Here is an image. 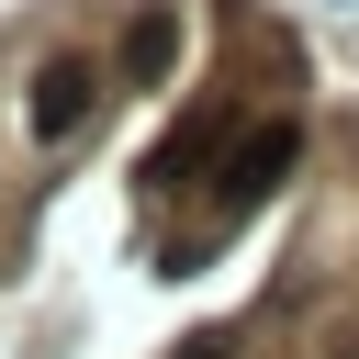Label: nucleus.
I'll return each mask as SVG.
<instances>
[{
	"label": "nucleus",
	"instance_id": "2",
	"mask_svg": "<svg viewBox=\"0 0 359 359\" xmlns=\"http://www.w3.org/2000/svg\"><path fill=\"white\" fill-rule=\"evenodd\" d=\"M90 90H101V79H90V56H45V67H34V101H22V112H34V135H45V146H67V135L90 123Z\"/></svg>",
	"mask_w": 359,
	"mask_h": 359
},
{
	"label": "nucleus",
	"instance_id": "4",
	"mask_svg": "<svg viewBox=\"0 0 359 359\" xmlns=\"http://www.w3.org/2000/svg\"><path fill=\"white\" fill-rule=\"evenodd\" d=\"M213 135H224V112H191V123H180L168 146H157V180H191V168L213 157Z\"/></svg>",
	"mask_w": 359,
	"mask_h": 359
},
{
	"label": "nucleus",
	"instance_id": "1",
	"mask_svg": "<svg viewBox=\"0 0 359 359\" xmlns=\"http://www.w3.org/2000/svg\"><path fill=\"white\" fill-rule=\"evenodd\" d=\"M292 157H303V135L292 123H247L236 146H224V168H213V191H224V213H258L280 180H292Z\"/></svg>",
	"mask_w": 359,
	"mask_h": 359
},
{
	"label": "nucleus",
	"instance_id": "5",
	"mask_svg": "<svg viewBox=\"0 0 359 359\" xmlns=\"http://www.w3.org/2000/svg\"><path fill=\"white\" fill-rule=\"evenodd\" d=\"M168 359H224V348H213V337H191V348H168Z\"/></svg>",
	"mask_w": 359,
	"mask_h": 359
},
{
	"label": "nucleus",
	"instance_id": "3",
	"mask_svg": "<svg viewBox=\"0 0 359 359\" xmlns=\"http://www.w3.org/2000/svg\"><path fill=\"white\" fill-rule=\"evenodd\" d=\"M180 67V11H135L123 22V79H168Z\"/></svg>",
	"mask_w": 359,
	"mask_h": 359
}]
</instances>
